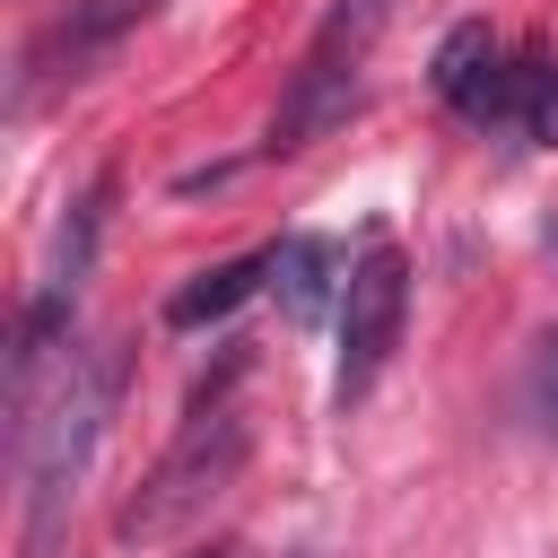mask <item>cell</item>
<instances>
[{"label": "cell", "instance_id": "7", "mask_svg": "<svg viewBox=\"0 0 558 558\" xmlns=\"http://www.w3.org/2000/svg\"><path fill=\"white\" fill-rule=\"evenodd\" d=\"M148 9H157V0H87V9H78V17H61V26H52V44L26 61V87L44 78V61H70V78H78V61H87V52H105V44H113L131 17H148ZM26 87H17V96H26Z\"/></svg>", "mask_w": 558, "mask_h": 558}, {"label": "cell", "instance_id": "11", "mask_svg": "<svg viewBox=\"0 0 558 558\" xmlns=\"http://www.w3.org/2000/svg\"><path fill=\"white\" fill-rule=\"evenodd\" d=\"M192 558H244V541H209V549H192Z\"/></svg>", "mask_w": 558, "mask_h": 558}, {"label": "cell", "instance_id": "4", "mask_svg": "<svg viewBox=\"0 0 558 558\" xmlns=\"http://www.w3.org/2000/svg\"><path fill=\"white\" fill-rule=\"evenodd\" d=\"M401 314H410V262L392 244H366L340 279V375H331V401H366L384 357L401 349Z\"/></svg>", "mask_w": 558, "mask_h": 558}, {"label": "cell", "instance_id": "10", "mask_svg": "<svg viewBox=\"0 0 558 558\" xmlns=\"http://www.w3.org/2000/svg\"><path fill=\"white\" fill-rule=\"evenodd\" d=\"M532 410H541V427L558 436V331L532 340Z\"/></svg>", "mask_w": 558, "mask_h": 558}, {"label": "cell", "instance_id": "1", "mask_svg": "<svg viewBox=\"0 0 558 558\" xmlns=\"http://www.w3.org/2000/svg\"><path fill=\"white\" fill-rule=\"evenodd\" d=\"M113 401H122V349H87V357H61L52 392L35 401L26 436L9 445L17 453V480H26V523H17V558H61L70 549V506L87 488V462L113 427Z\"/></svg>", "mask_w": 558, "mask_h": 558}, {"label": "cell", "instance_id": "8", "mask_svg": "<svg viewBox=\"0 0 558 558\" xmlns=\"http://www.w3.org/2000/svg\"><path fill=\"white\" fill-rule=\"evenodd\" d=\"M270 279H279V305H288L296 323H314V314L331 305V244H323V235L270 244Z\"/></svg>", "mask_w": 558, "mask_h": 558}, {"label": "cell", "instance_id": "9", "mask_svg": "<svg viewBox=\"0 0 558 558\" xmlns=\"http://www.w3.org/2000/svg\"><path fill=\"white\" fill-rule=\"evenodd\" d=\"M514 113H523V131H532V140H549V148H558V61L514 70Z\"/></svg>", "mask_w": 558, "mask_h": 558}, {"label": "cell", "instance_id": "6", "mask_svg": "<svg viewBox=\"0 0 558 558\" xmlns=\"http://www.w3.org/2000/svg\"><path fill=\"white\" fill-rule=\"evenodd\" d=\"M270 279V253H244V262H218V270H201L192 288H174L166 296V323L174 331H201V323H218V314H235L253 288Z\"/></svg>", "mask_w": 558, "mask_h": 558}, {"label": "cell", "instance_id": "5", "mask_svg": "<svg viewBox=\"0 0 558 558\" xmlns=\"http://www.w3.org/2000/svg\"><path fill=\"white\" fill-rule=\"evenodd\" d=\"M436 96L462 113V122H506L514 113V70H506V52H497V35L480 26V17H462L445 44H436Z\"/></svg>", "mask_w": 558, "mask_h": 558}, {"label": "cell", "instance_id": "12", "mask_svg": "<svg viewBox=\"0 0 558 558\" xmlns=\"http://www.w3.org/2000/svg\"><path fill=\"white\" fill-rule=\"evenodd\" d=\"M549 244H558V218H549Z\"/></svg>", "mask_w": 558, "mask_h": 558}, {"label": "cell", "instance_id": "3", "mask_svg": "<svg viewBox=\"0 0 558 558\" xmlns=\"http://www.w3.org/2000/svg\"><path fill=\"white\" fill-rule=\"evenodd\" d=\"M384 17H392V0H331V17H323L314 44L296 52L288 96H279V113H270V157L305 148L314 131H331V122L349 113V96H357V61H366V44L384 35Z\"/></svg>", "mask_w": 558, "mask_h": 558}, {"label": "cell", "instance_id": "2", "mask_svg": "<svg viewBox=\"0 0 558 558\" xmlns=\"http://www.w3.org/2000/svg\"><path fill=\"white\" fill-rule=\"evenodd\" d=\"M244 445H253V427H244V410H209V401H192V418H183V436L157 453V471L122 497V514H113V541H131V549H148V541H174L183 523H201L227 488H235V471H244Z\"/></svg>", "mask_w": 558, "mask_h": 558}]
</instances>
